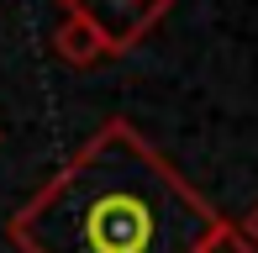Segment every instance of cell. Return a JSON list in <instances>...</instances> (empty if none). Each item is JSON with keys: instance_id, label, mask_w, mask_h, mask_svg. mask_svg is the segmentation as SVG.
Listing matches in <instances>:
<instances>
[{"instance_id": "obj_3", "label": "cell", "mask_w": 258, "mask_h": 253, "mask_svg": "<svg viewBox=\"0 0 258 253\" xmlns=\"http://www.w3.org/2000/svg\"><path fill=\"white\" fill-rule=\"evenodd\" d=\"M53 53H58L63 64H74V69H95L100 58H111V53H105V42H100L79 16H69V11H63V21L53 27Z\"/></svg>"}, {"instance_id": "obj_1", "label": "cell", "mask_w": 258, "mask_h": 253, "mask_svg": "<svg viewBox=\"0 0 258 253\" xmlns=\"http://www.w3.org/2000/svg\"><path fill=\"white\" fill-rule=\"evenodd\" d=\"M216 211L179 179L137 126L105 121L11 216L21 253H195Z\"/></svg>"}, {"instance_id": "obj_4", "label": "cell", "mask_w": 258, "mask_h": 253, "mask_svg": "<svg viewBox=\"0 0 258 253\" xmlns=\"http://www.w3.org/2000/svg\"><path fill=\"white\" fill-rule=\"evenodd\" d=\"M195 253H253V248H248V237L237 232V222L216 216V222H211V232L201 237V248H195Z\"/></svg>"}, {"instance_id": "obj_2", "label": "cell", "mask_w": 258, "mask_h": 253, "mask_svg": "<svg viewBox=\"0 0 258 253\" xmlns=\"http://www.w3.org/2000/svg\"><path fill=\"white\" fill-rule=\"evenodd\" d=\"M58 6H63L69 16L85 21V27L105 42L111 58L132 53L137 42L169 16V0H58Z\"/></svg>"}, {"instance_id": "obj_5", "label": "cell", "mask_w": 258, "mask_h": 253, "mask_svg": "<svg viewBox=\"0 0 258 253\" xmlns=\"http://www.w3.org/2000/svg\"><path fill=\"white\" fill-rule=\"evenodd\" d=\"M237 232L248 237V248L258 253V206H253V211H248V216H242V222H237Z\"/></svg>"}]
</instances>
